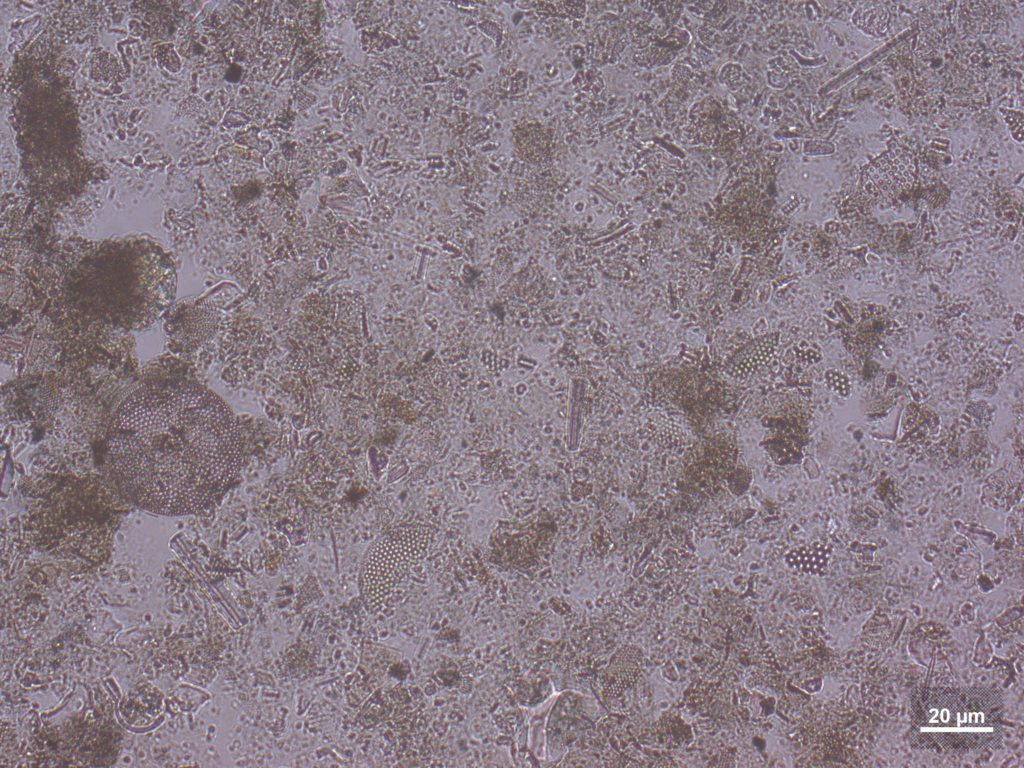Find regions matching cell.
<instances>
[{"label":"cell","instance_id":"6da1fadb","mask_svg":"<svg viewBox=\"0 0 1024 768\" xmlns=\"http://www.w3.org/2000/svg\"><path fill=\"white\" fill-rule=\"evenodd\" d=\"M110 433L104 476L129 504L148 512H204L240 471L234 414L195 381L135 390L116 409Z\"/></svg>","mask_w":1024,"mask_h":768},{"label":"cell","instance_id":"7a4b0ae2","mask_svg":"<svg viewBox=\"0 0 1024 768\" xmlns=\"http://www.w3.org/2000/svg\"><path fill=\"white\" fill-rule=\"evenodd\" d=\"M911 743L920 749L968 752L997 748L1003 696L993 687L938 686L912 697Z\"/></svg>","mask_w":1024,"mask_h":768},{"label":"cell","instance_id":"3957f363","mask_svg":"<svg viewBox=\"0 0 1024 768\" xmlns=\"http://www.w3.org/2000/svg\"><path fill=\"white\" fill-rule=\"evenodd\" d=\"M429 527L409 525L379 538L368 552L362 585L367 608L384 609L398 588L421 574L432 538Z\"/></svg>","mask_w":1024,"mask_h":768},{"label":"cell","instance_id":"277c9868","mask_svg":"<svg viewBox=\"0 0 1024 768\" xmlns=\"http://www.w3.org/2000/svg\"><path fill=\"white\" fill-rule=\"evenodd\" d=\"M2 337V359L27 372H41L56 359L58 349L45 321H30L15 327Z\"/></svg>","mask_w":1024,"mask_h":768},{"label":"cell","instance_id":"5b68a950","mask_svg":"<svg viewBox=\"0 0 1024 768\" xmlns=\"http://www.w3.org/2000/svg\"><path fill=\"white\" fill-rule=\"evenodd\" d=\"M640 674V655L634 647L622 648L603 671L601 684L604 692L615 696L633 685Z\"/></svg>","mask_w":1024,"mask_h":768},{"label":"cell","instance_id":"8992f818","mask_svg":"<svg viewBox=\"0 0 1024 768\" xmlns=\"http://www.w3.org/2000/svg\"><path fill=\"white\" fill-rule=\"evenodd\" d=\"M217 316L205 305H196L184 313L179 323L177 337L182 344L197 347L214 332Z\"/></svg>","mask_w":1024,"mask_h":768},{"label":"cell","instance_id":"52a82bcc","mask_svg":"<svg viewBox=\"0 0 1024 768\" xmlns=\"http://www.w3.org/2000/svg\"><path fill=\"white\" fill-rule=\"evenodd\" d=\"M830 557L829 550L820 542H813L809 545L790 551L786 556L787 564L810 574H820L828 564Z\"/></svg>","mask_w":1024,"mask_h":768},{"label":"cell","instance_id":"ba28073f","mask_svg":"<svg viewBox=\"0 0 1024 768\" xmlns=\"http://www.w3.org/2000/svg\"><path fill=\"white\" fill-rule=\"evenodd\" d=\"M761 345L762 344H756V342H754L752 345L747 346L742 350L738 357L731 360V364L728 367L729 372L737 376L747 375L751 370H754L759 365L764 364L766 362V360H764V355L771 351L764 352Z\"/></svg>","mask_w":1024,"mask_h":768},{"label":"cell","instance_id":"9c48e42d","mask_svg":"<svg viewBox=\"0 0 1024 768\" xmlns=\"http://www.w3.org/2000/svg\"><path fill=\"white\" fill-rule=\"evenodd\" d=\"M26 298L25 281L13 271H2L1 301L12 307H18Z\"/></svg>","mask_w":1024,"mask_h":768},{"label":"cell","instance_id":"30bf717a","mask_svg":"<svg viewBox=\"0 0 1024 768\" xmlns=\"http://www.w3.org/2000/svg\"><path fill=\"white\" fill-rule=\"evenodd\" d=\"M827 381L831 388L841 396H847L850 393V382L848 378L839 371L830 370L826 375Z\"/></svg>","mask_w":1024,"mask_h":768}]
</instances>
